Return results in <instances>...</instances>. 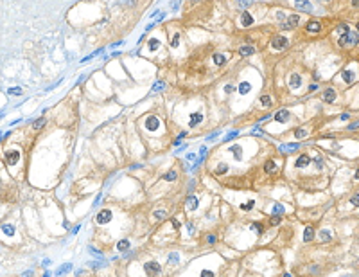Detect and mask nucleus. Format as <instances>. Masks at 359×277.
Wrapping results in <instances>:
<instances>
[{"label":"nucleus","instance_id":"obj_41","mask_svg":"<svg viewBox=\"0 0 359 277\" xmlns=\"http://www.w3.org/2000/svg\"><path fill=\"white\" fill-rule=\"evenodd\" d=\"M269 223H271L273 227H277V225L280 223V216H279V214H275V216L271 218V221H269Z\"/></svg>","mask_w":359,"mask_h":277},{"label":"nucleus","instance_id":"obj_37","mask_svg":"<svg viewBox=\"0 0 359 277\" xmlns=\"http://www.w3.org/2000/svg\"><path fill=\"white\" fill-rule=\"evenodd\" d=\"M295 137H296V138H303V137H305V130H303V128H298V130L295 131Z\"/></svg>","mask_w":359,"mask_h":277},{"label":"nucleus","instance_id":"obj_57","mask_svg":"<svg viewBox=\"0 0 359 277\" xmlns=\"http://www.w3.org/2000/svg\"><path fill=\"white\" fill-rule=\"evenodd\" d=\"M171 261H178V256L176 254H171Z\"/></svg>","mask_w":359,"mask_h":277},{"label":"nucleus","instance_id":"obj_15","mask_svg":"<svg viewBox=\"0 0 359 277\" xmlns=\"http://www.w3.org/2000/svg\"><path fill=\"white\" fill-rule=\"evenodd\" d=\"M300 85H302V79H300L298 74H293L291 78H289V86L291 88H298Z\"/></svg>","mask_w":359,"mask_h":277},{"label":"nucleus","instance_id":"obj_49","mask_svg":"<svg viewBox=\"0 0 359 277\" xmlns=\"http://www.w3.org/2000/svg\"><path fill=\"white\" fill-rule=\"evenodd\" d=\"M284 18H285V15H284L282 11H279V13H277V20H279V22H282Z\"/></svg>","mask_w":359,"mask_h":277},{"label":"nucleus","instance_id":"obj_33","mask_svg":"<svg viewBox=\"0 0 359 277\" xmlns=\"http://www.w3.org/2000/svg\"><path fill=\"white\" fill-rule=\"evenodd\" d=\"M320 239H321V241H329V239H330V232H329V230H321V232H320Z\"/></svg>","mask_w":359,"mask_h":277},{"label":"nucleus","instance_id":"obj_8","mask_svg":"<svg viewBox=\"0 0 359 277\" xmlns=\"http://www.w3.org/2000/svg\"><path fill=\"white\" fill-rule=\"evenodd\" d=\"M145 126H147V130H151V131H155V130H158L160 126V121L156 117H147L145 119Z\"/></svg>","mask_w":359,"mask_h":277},{"label":"nucleus","instance_id":"obj_47","mask_svg":"<svg viewBox=\"0 0 359 277\" xmlns=\"http://www.w3.org/2000/svg\"><path fill=\"white\" fill-rule=\"evenodd\" d=\"M201 275H203V277H212V275H214V272H210V270H203V272H201Z\"/></svg>","mask_w":359,"mask_h":277},{"label":"nucleus","instance_id":"obj_60","mask_svg":"<svg viewBox=\"0 0 359 277\" xmlns=\"http://www.w3.org/2000/svg\"><path fill=\"white\" fill-rule=\"evenodd\" d=\"M356 178H357V180H359V169H357V173H356Z\"/></svg>","mask_w":359,"mask_h":277},{"label":"nucleus","instance_id":"obj_10","mask_svg":"<svg viewBox=\"0 0 359 277\" xmlns=\"http://www.w3.org/2000/svg\"><path fill=\"white\" fill-rule=\"evenodd\" d=\"M241 23H242L244 27H250V25L253 23V16H251L250 13H246V11H244V13H242V16H241Z\"/></svg>","mask_w":359,"mask_h":277},{"label":"nucleus","instance_id":"obj_44","mask_svg":"<svg viewBox=\"0 0 359 277\" xmlns=\"http://www.w3.org/2000/svg\"><path fill=\"white\" fill-rule=\"evenodd\" d=\"M237 135H239V131H230V133L226 135V140H232V138H235Z\"/></svg>","mask_w":359,"mask_h":277},{"label":"nucleus","instance_id":"obj_6","mask_svg":"<svg viewBox=\"0 0 359 277\" xmlns=\"http://www.w3.org/2000/svg\"><path fill=\"white\" fill-rule=\"evenodd\" d=\"M18 160H20V151H11L5 155V164H9V166L18 164Z\"/></svg>","mask_w":359,"mask_h":277},{"label":"nucleus","instance_id":"obj_35","mask_svg":"<svg viewBox=\"0 0 359 277\" xmlns=\"http://www.w3.org/2000/svg\"><path fill=\"white\" fill-rule=\"evenodd\" d=\"M45 122H47V119H45V117L38 119V121H36V122H34V128H36V130H40L41 126H45Z\"/></svg>","mask_w":359,"mask_h":277},{"label":"nucleus","instance_id":"obj_13","mask_svg":"<svg viewBox=\"0 0 359 277\" xmlns=\"http://www.w3.org/2000/svg\"><path fill=\"white\" fill-rule=\"evenodd\" d=\"M334 99H336V92H334L332 88H327L325 94H323V101H325V103H332Z\"/></svg>","mask_w":359,"mask_h":277},{"label":"nucleus","instance_id":"obj_53","mask_svg":"<svg viewBox=\"0 0 359 277\" xmlns=\"http://www.w3.org/2000/svg\"><path fill=\"white\" fill-rule=\"evenodd\" d=\"M207 241H208V243H214V241H216V237H214L212 234H210V236L207 237Z\"/></svg>","mask_w":359,"mask_h":277},{"label":"nucleus","instance_id":"obj_5","mask_svg":"<svg viewBox=\"0 0 359 277\" xmlns=\"http://www.w3.org/2000/svg\"><path fill=\"white\" fill-rule=\"evenodd\" d=\"M295 5L298 7L300 11H307V13L313 11V4L309 0H295Z\"/></svg>","mask_w":359,"mask_h":277},{"label":"nucleus","instance_id":"obj_21","mask_svg":"<svg viewBox=\"0 0 359 277\" xmlns=\"http://www.w3.org/2000/svg\"><path fill=\"white\" fill-rule=\"evenodd\" d=\"M313 237H314V229H313V227H307V229L303 230V239H305V241H311Z\"/></svg>","mask_w":359,"mask_h":277},{"label":"nucleus","instance_id":"obj_30","mask_svg":"<svg viewBox=\"0 0 359 277\" xmlns=\"http://www.w3.org/2000/svg\"><path fill=\"white\" fill-rule=\"evenodd\" d=\"M260 104H262L264 108L269 106V104H271V97H269V96H262V97H260Z\"/></svg>","mask_w":359,"mask_h":277},{"label":"nucleus","instance_id":"obj_23","mask_svg":"<svg viewBox=\"0 0 359 277\" xmlns=\"http://www.w3.org/2000/svg\"><path fill=\"white\" fill-rule=\"evenodd\" d=\"M201 119H203V115H201V114H192V115H190V122H189V124H190V126H196V124H200V122H201Z\"/></svg>","mask_w":359,"mask_h":277},{"label":"nucleus","instance_id":"obj_3","mask_svg":"<svg viewBox=\"0 0 359 277\" xmlns=\"http://www.w3.org/2000/svg\"><path fill=\"white\" fill-rule=\"evenodd\" d=\"M300 22V16L298 15H291L287 22H282V29H293V27H296Z\"/></svg>","mask_w":359,"mask_h":277},{"label":"nucleus","instance_id":"obj_45","mask_svg":"<svg viewBox=\"0 0 359 277\" xmlns=\"http://www.w3.org/2000/svg\"><path fill=\"white\" fill-rule=\"evenodd\" d=\"M155 218H158V219L165 218V211H156V212H155Z\"/></svg>","mask_w":359,"mask_h":277},{"label":"nucleus","instance_id":"obj_28","mask_svg":"<svg viewBox=\"0 0 359 277\" xmlns=\"http://www.w3.org/2000/svg\"><path fill=\"white\" fill-rule=\"evenodd\" d=\"M70 270H72V265H65V266H61L56 274H58V275H63V274H68Z\"/></svg>","mask_w":359,"mask_h":277},{"label":"nucleus","instance_id":"obj_50","mask_svg":"<svg viewBox=\"0 0 359 277\" xmlns=\"http://www.w3.org/2000/svg\"><path fill=\"white\" fill-rule=\"evenodd\" d=\"M178 4H180V0H173V11L178 9Z\"/></svg>","mask_w":359,"mask_h":277},{"label":"nucleus","instance_id":"obj_9","mask_svg":"<svg viewBox=\"0 0 359 277\" xmlns=\"http://www.w3.org/2000/svg\"><path fill=\"white\" fill-rule=\"evenodd\" d=\"M253 52H255V47H253V45H242V47L239 49L241 56H251Z\"/></svg>","mask_w":359,"mask_h":277},{"label":"nucleus","instance_id":"obj_2","mask_svg":"<svg viewBox=\"0 0 359 277\" xmlns=\"http://www.w3.org/2000/svg\"><path fill=\"white\" fill-rule=\"evenodd\" d=\"M287 38L285 36H277V38H273V41H271V47L275 49V51H282V49H285L287 47Z\"/></svg>","mask_w":359,"mask_h":277},{"label":"nucleus","instance_id":"obj_19","mask_svg":"<svg viewBox=\"0 0 359 277\" xmlns=\"http://www.w3.org/2000/svg\"><path fill=\"white\" fill-rule=\"evenodd\" d=\"M230 151H232V155L237 158V160H241V157H242V148L241 146H232Z\"/></svg>","mask_w":359,"mask_h":277},{"label":"nucleus","instance_id":"obj_55","mask_svg":"<svg viewBox=\"0 0 359 277\" xmlns=\"http://www.w3.org/2000/svg\"><path fill=\"white\" fill-rule=\"evenodd\" d=\"M173 227H176V229H178V227H180V223H178V219H173Z\"/></svg>","mask_w":359,"mask_h":277},{"label":"nucleus","instance_id":"obj_40","mask_svg":"<svg viewBox=\"0 0 359 277\" xmlns=\"http://www.w3.org/2000/svg\"><path fill=\"white\" fill-rule=\"evenodd\" d=\"M350 203L354 205V207H359V195H354V196L350 198Z\"/></svg>","mask_w":359,"mask_h":277},{"label":"nucleus","instance_id":"obj_38","mask_svg":"<svg viewBox=\"0 0 359 277\" xmlns=\"http://www.w3.org/2000/svg\"><path fill=\"white\" fill-rule=\"evenodd\" d=\"M347 31H348V27H347V25H345V23H341V25H339V27H338V31H336V33H338L339 36H341V34H345V33H347Z\"/></svg>","mask_w":359,"mask_h":277},{"label":"nucleus","instance_id":"obj_31","mask_svg":"<svg viewBox=\"0 0 359 277\" xmlns=\"http://www.w3.org/2000/svg\"><path fill=\"white\" fill-rule=\"evenodd\" d=\"M7 94H9V96H20V94H22V88H20V86L9 88V90H7Z\"/></svg>","mask_w":359,"mask_h":277},{"label":"nucleus","instance_id":"obj_27","mask_svg":"<svg viewBox=\"0 0 359 277\" xmlns=\"http://www.w3.org/2000/svg\"><path fill=\"white\" fill-rule=\"evenodd\" d=\"M354 78H356V76H354V72H352V70H345V72H343V79H345L347 83H352Z\"/></svg>","mask_w":359,"mask_h":277},{"label":"nucleus","instance_id":"obj_29","mask_svg":"<svg viewBox=\"0 0 359 277\" xmlns=\"http://www.w3.org/2000/svg\"><path fill=\"white\" fill-rule=\"evenodd\" d=\"M253 207H255V202H253V200H251V202H246V203H242V205H241V209H242V211H251Z\"/></svg>","mask_w":359,"mask_h":277},{"label":"nucleus","instance_id":"obj_4","mask_svg":"<svg viewBox=\"0 0 359 277\" xmlns=\"http://www.w3.org/2000/svg\"><path fill=\"white\" fill-rule=\"evenodd\" d=\"M97 223H101V225H104V223H108L110 219H111V211H108V209H102L99 214H97Z\"/></svg>","mask_w":359,"mask_h":277},{"label":"nucleus","instance_id":"obj_22","mask_svg":"<svg viewBox=\"0 0 359 277\" xmlns=\"http://www.w3.org/2000/svg\"><path fill=\"white\" fill-rule=\"evenodd\" d=\"M147 47H149L151 51H158V49H160V40H156V38H151L149 41H147Z\"/></svg>","mask_w":359,"mask_h":277},{"label":"nucleus","instance_id":"obj_25","mask_svg":"<svg viewBox=\"0 0 359 277\" xmlns=\"http://www.w3.org/2000/svg\"><path fill=\"white\" fill-rule=\"evenodd\" d=\"M214 63L216 65H224L226 63V56H223V54H214Z\"/></svg>","mask_w":359,"mask_h":277},{"label":"nucleus","instance_id":"obj_36","mask_svg":"<svg viewBox=\"0 0 359 277\" xmlns=\"http://www.w3.org/2000/svg\"><path fill=\"white\" fill-rule=\"evenodd\" d=\"M282 212H284V207H282L280 203L273 205V214H282Z\"/></svg>","mask_w":359,"mask_h":277},{"label":"nucleus","instance_id":"obj_39","mask_svg":"<svg viewBox=\"0 0 359 277\" xmlns=\"http://www.w3.org/2000/svg\"><path fill=\"white\" fill-rule=\"evenodd\" d=\"M253 4V0H239V7H248V5H251Z\"/></svg>","mask_w":359,"mask_h":277},{"label":"nucleus","instance_id":"obj_11","mask_svg":"<svg viewBox=\"0 0 359 277\" xmlns=\"http://www.w3.org/2000/svg\"><path fill=\"white\" fill-rule=\"evenodd\" d=\"M185 207H187L189 211H194V209H198V198L189 196V198H187V202H185Z\"/></svg>","mask_w":359,"mask_h":277},{"label":"nucleus","instance_id":"obj_52","mask_svg":"<svg viewBox=\"0 0 359 277\" xmlns=\"http://www.w3.org/2000/svg\"><path fill=\"white\" fill-rule=\"evenodd\" d=\"M217 135H219V133H214V135H210V137H207V140H216V138H217Z\"/></svg>","mask_w":359,"mask_h":277},{"label":"nucleus","instance_id":"obj_24","mask_svg":"<svg viewBox=\"0 0 359 277\" xmlns=\"http://www.w3.org/2000/svg\"><path fill=\"white\" fill-rule=\"evenodd\" d=\"M117 248H119L120 252L128 250V248H129V241H128V239H120L119 243H117Z\"/></svg>","mask_w":359,"mask_h":277},{"label":"nucleus","instance_id":"obj_51","mask_svg":"<svg viewBox=\"0 0 359 277\" xmlns=\"http://www.w3.org/2000/svg\"><path fill=\"white\" fill-rule=\"evenodd\" d=\"M251 229H253V230H257V232H260V225H259V223H253V225H251Z\"/></svg>","mask_w":359,"mask_h":277},{"label":"nucleus","instance_id":"obj_16","mask_svg":"<svg viewBox=\"0 0 359 277\" xmlns=\"http://www.w3.org/2000/svg\"><path fill=\"white\" fill-rule=\"evenodd\" d=\"M307 164H311V158L307 157V155H302V157H298V160L295 162V166H296V167H305Z\"/></svg>","mask_w":359,"mask_h":277},{"label":"nucleus","instance_id":"obj_56","mask_svg":"<svg viewBox=\"0 0 359 277\" xmlns=\"http://www.w3.org/2000/svg\"><path fill=\"white\" fill-rule=\"evenodd\" d=\"M79 229H81V225H77V227H74V229H72V234H76V232H77Z\"/></svg>","mask_w":359,"mask_h":277},{"label":"nucleus","instance_id":"obj_54","mask_svg":"<svg viewBox=\"0 0 359 277\" xmlns=\"http://www.w3.org/2000/svg\"><path fill=\"white\" fill-rule=\"evenodd\" d=\"M163 18H165V15H163V13H162V15H160V16H158V20H156V23H160V22H162V20H163Z\"/></svg>","mask_w":359,"mask_h":277},{"label":"nucleus","instance_id":"obj_46","mask_svg":"<svg viewBox=\"0 0 359 277\" xmlns=\"http://www.w3.org/2000/svg\"><path fill=\"white\" fill-rule=\"evenodd\" d=\"M205 155H207V148H205V146H203V148H201V149H200V162H201V160H203V158H205Z\"/></svg>","mask_w":359,"mask_h":277},{"label":"nucleus","instance_id":"obj_59","mask_svg":"<svg viewBox=\"0 0 359 277\" xmlns=\"http://www.w3.org/2000/svg\"><path fill=\"white\" fill-rule=\"evenodd\" d=\"M316 166H318V167H321V166H323V162H321V158H318V160H316Z\"/></svg>","mask_w":359,"mask_h":277},{"label":"nucleus","instance_id":"obj_48","mask_svg":"<svg viewBox=\"0 0 359 277\" xmlns=\"http://www.w3.org/2000/svg\"><path fill=\"white\" fill-rule=\"evenodd\" d=\"M359 128V121L357 122H352V124H348V130H357Z\"/></svg>","mask_w":359,"mask_h":277},{"label":"nucleus","instance_id":"obj_18","mask_svg":"<svg viewBox=\"0 0 359 277\" xmlns=\"http://www.w3.org/2000/svg\"><path fill=\"white\" fill-rule=\"evenodd\" d=\"M250 90H251V85H250L248 81H242V83L239 85V94H242V96H244V94H248Z\"/></svg>","mask_w":359,"mask_h":277},{"label":"nucleus","instance_id":"obj_63","mask_svg":"<svg viewBox=\"0 0 359 277\" xmlns=\"http://www.w3.org/2000/svg\"><path fill=\"white\" fill-rule=\"evenodd\" d=\"M323 2H327V0H323Z\"/></svg>","mask_w":359,"mask_h":277},{"label":"nucleus","instance_id":"obj_34","mask_svg":"<svg viewBox=\"0 0 359 277\" xmlns=\"http://www.w3.org/2000/svg\"><path fill=\"white\" fill-rule=\"evenodd\" d=\"M163 178H165L167 182H173V180H176V171H169L167 175H163Z\"/></svg>","mask_w":359,"mask_h":277},{"label":"nucleus","instance_id":"obj_7","mask_svg":"<svg viewBox=\"0 0 359 277\" xmlns=\"http://www.w3.org/2000/svg\"><path fill=\"white\" fill-rule=\"evenodd\" d=\"M145 272L147 274H151V275H156V274H160V265L158 263H145Z\"/></svg>","mask_w":359,"mask_h":277},{"label":"nucleus","instance_id":"obj_20","mask_svg":"<svg viewBox=\"0 0 359 277\" xmlns=\"http://www.w3.org/2000/svg\"><path fill=\"white\" fill-rule=\"evenodd\" d=\"M264 169H266V173H273V171L277 169V162H275V160H268L266 166H264Z\"/></svg>","mask_w":359,"mask_h":277},{"label":"nucleus","instance_id":"obj_43","mask_svg":"<svg viewBox=\"0 0 359 277\" xmlns=\"http://www.w3.org/2000/svg\"><path fill=\"white\" fill-rule=\"evenodd\" d=\"M163 88H165V83H156L153 86V92H158V90H163Z\"/></svg>","mask_w":359,"mask_h":277},{"label":"nucleus","instance_id":"obj_12","mask_svg":"<svg viewBox=\"0 0 359 277\" xmlns=\"http://www.w3.org/2000/svg\"><path fill=\"white\" fill-rule=\"evenodd\" d=\"M320 29H321L320 22H309V23L305 25V31H307V33H318Z\"/></svg>","mask_w":359,"mask_h":277},{"label":"nucleus","instance_id":"obj_26","mask_svg":"<svg viewBox=\"0 0 359 277\" xmlns=\"http://www.w3.org/2000/svg\"><path fill=\"white\" fill-rule=\"evenodd\" d=\"M2 230H4V234H7V236H13L15 234V227L13 225H2Z\"/></svg>","mask_w":359,"mask_h":277},{"label":"nucleus","instance_id":"obj_1","mask_svg":"<svg viewBox=\"0 0 359 277\" xmlns=\"http://www.w3.org/2000/svg\"><path fill=\"white\" fill-rule=\"evenodd\" d=\"M359 43V34L357 33H352V31H347L345 34L339 36V45L341 47H354Z\"/></svg>","mask_w":359,"mask_h":277},{"label":"nucleus","instance_id":"obj_17","mask_svg":"<svg viewBox=\"0 0 359 277\" xmlns=\"http://www.w3.org/2000/svg\"><path fill=\"white\" fill-rule=\"evenodd\" d=\"M275 119H277L279 122H285V121L289 119V112H287V110H280V112L275 114Z\"/></svg>","mask_w":359,"mask_h":277},{"label":"nucleus","instance_id":"obj_32","mask_svg":"<svg viewBox=\"0 0 359 277\" xmlns=\"http://www.w3.org/2000/svg\"><path fill=\"white\" fill-rule=\"evenodd\" d=\"M226 171H228V166H226V164H219V166H217V169H216V173H217V175H223V173H226Z\"/></svg>","mask_w":359,"mask_h":277},{"label":"nucleus","instance_id":"obj_58","mask_svg":"<svg viewBox=\"0 0 359 277\" xmlns=\"http://www.w3.org/2000/svg\"><path fill=\"white\" fill-rule=\"evenodd\" d=\"M187 158H189V160H192V158H196V155H194V153H189V155H187Z\"/></svg>","mask_w":359,"mask_h":277},{"label":"nucleus","instance_id":"obj_42","mask_svg":"<svg viewBox=\"0 0 359 277\" xmlns=\"http://www.w3.org/2000/svg\"><path fill=\"white\" fill-rule=\"evenodd\" d=\"M178 43H180V33H176L174 38H173V41H171V45H173V47H178Z\"/></svg>","mask_w":359,"mask_h":277},{"label":"nucleus","instance_id":"obj_61","mask_svg":"<svg viewBox=\"0 0 359 277\" xmlns=\"http://www.w3.org/2000/svg\"><path fill=\"white\" fill-rule=\"evenodd\" d=\"M357 31H359V22H357Z\"/></svg>","mask_w":359,"mask_h":277},{"label":"nucleus","instance_id":"obj_14","mask_svg":"<svg viewBox=\"0 0 359 277\" xmlns=\"http://www.w3.org/2000/svg\"><path fill=\"white\" fill-rule=\"evenodd\" d=\"M300 144L298 142H293V144H280V151H295V149H298Z\"/></svg>","mask_w":359,"mask_h":277},{"label":"nucleus","instance_id":"obj_62","mask_svg":"<svg viewBox=\"0 0 359 277\" xmlns=\"http://www.w3.org/2000/svg\"><path fill=\"white\" fill-rule=\"evenodd\" d=\"M0 138H2V133H0Z\"/></svg>","mask_w":359,"mask_h":277}]
</instances>
